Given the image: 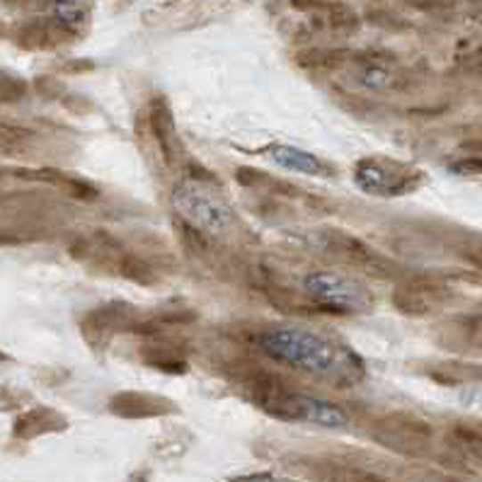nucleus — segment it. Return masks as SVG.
I'll return each mask as SVG.
<instances>
[{"label":"nucleus","mask_w":482,"mask_h":482,"mask_svg":"<svg viewBox=\"0 0 482 482\" xmlns=\"http://www.w3.org/2000/svg\"><path fill=\"white\" fill-rule=\"evenodd\" d=\"M262 155L267 158L269 163H274L276 167L289 170V173L310 175V177H328V175H335V170H332L320 155L308 153V151H301V148L296 146H286V143H272V146L262 151Z\"/></svg>","instance_id":"obj_6"},{"label":"nucleus","mask_w":482,"mask_h":482,"mask_svg":"<svg viewBox=\"0 0 482 482\" xmlns=\"http://www.w3.org/2000/svg\"><path fill=\"white\" fill-rule=\"evenodd\" d=\"M53 20L69 32H80L90 20L86 0H53L52 3Z\"/></svg>","instance_id":"obj_7"},{"label":"nucleus","mask_w":482,"mask_h":482,"mask_svg":"<svg viewBox=\"0 0 482 482\" xmlns=\"http://www.w3.org/2000/svg\"><path fill=\"white\" fill-rule=\"evenodd\" d=\"M272 410L284 413L291 420H303V422H313L318 427H328V429H342L349 422L342 407L310 396H289L286 400L274 403Z\"/></svg>","instance_id":"obj_5"},{"label":"nucleus","mask_w":482,"mask_h":482,"mask_svg":"<svg viewBox=\"0 0 482 482\" xmlns=\"http://www.w3.org/2000/svg\"><path fill=\"white\" fill-rule=\"evenodd\" d=\"M303 289L320 308L339 315H356L371 308L373 296L366 286L337 272H310L303 276Z\"/></svg>","instance_id":"obj_3"},{"label":"nucleus","mask_w":482,"mask_h":482,"mask_svg":"<svg viewBox=\"0 0 482 482\" xmlns=\"http://www.w3.org/2000/svg\"><path fill=\"white\" fill-rule=\"evenodd\" d=\"M173 208L182 221L208 238H221L231 231L233 211L221 192L201 180H182L175 184Z\"/></svg>","instance_id":"obj_2"},{"label":"nucleus","mask_w":482,"mask_h":482,"mask_svg":"<svg viewBox=\"0 0 482 482\" xmlns=\"http://www.w3.org/2000/svg\"><path fill=\"white\" fill-rule=\"evenodd\" d=\"M257 347L289 369L313 376H359L362 364L345 345L318 330L301 325H272L257 335Z\"/></svg>","instance_id":"obj_1"},{"label":"nucleus","mask_w":482,"mask_h":482,"mask_svg":"<svg viewBox=\"0 0 482 482\" xmlns=\"http://www.w3.org/2000/svg\"><path fill=\"white\" fill-rule=\"evenodd\" d=\"M453 173H482V163H470V160H465V163H458L451 167Z\"/></svg>","instance_id":"obj_9"},{"label":"nucleus","mask_w":482,"mask_h":482,"mask_svg":"<svg viewBox=\"0 0 482 482\" xmlns=\"http://www.w3.org/2000/svg\"><path fill=\"white\" fill-rule=\"evenodd\" d=\"M417 180H420V175L396 160H388V158H364L354 167L356 187L371 197H400L413 190Z\"/></svg>","instance_id":"obj_4"},{"label":"nucleus","mask_w":482,"mask_h":482,"mask_svg":"<svg viewBox=\"0 0 482 482\" xmlns=\"http://www.w3.org/2000/svg\"><path fill=\"white\" fill-rule=\"evenodd\" d=\"M127 482H148V480L143 478V475H131V478Z\"/></svg>","instance_id":"obj_10"},{"label":"nucleus","mask_w":482,"mask_h":482,"mask_svg":"<svg viewBox=\"0 0 482 482\" xmlns=\"http://www.w3.org/2000/svg\"><path fill=\"white\" fill-rule=\"evenodd\" d=\"M231 482H289V480H282V478H276V475L269 473H257V475H241V478H233Z\"/></svg>","instance_id":"obj_8"}]
</instances>
